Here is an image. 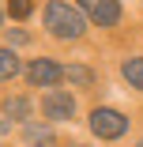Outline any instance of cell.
<instances>
[{
	"mask_svg": "<svg viewBox=\"0 0 143 147\" xmlns=\"http://www.w3.org/2000/svg\"><path fill=\"white\" fill-rule=\"evenodd\" d=\"M45 26H49V34H56V38H79L87 23H83L79 4H68V0H53V4L45 8Z\"/></svg>",
	"mask_w": 143,
	"mask_h": 147,
	"instance_id": "1",
	"label": "cell"
},
{
	"mask_svg": "<svg viewBox=\"0 0 143 147\" xmlns=\"http://www.w3.org/2000/svg\"><path fill=\"white\" fill-rule=\"evenodd\" d=\"M91 132L102 136V140H117V136L128 132V117L117 113V109H109V106H98L91 113Z\"/></svg>",
	"mask_w": 143,
	"mask_h": 147,
	"instance_id": "2",
	"label": "cell"
},
{
	"mask_svg": "<svg viewBox=\"0 0 143 147\" xmlns=\"http://www.w3.org/2000/svg\"><path fill=\"white\" fill-rule=\"evenodd\" d=\"M79 11L91 15L98 26H117V19H121V4L117 0H83Z\"/></svg>",
	"mask_w": 143,
	"mask_h": 147,
	"instance_id": "3",
	"label": "cell"
},
{
	"mask_svg": "<svg viewBox=\"0 0 143 147\" xmlns=\"http://www.w3.org/2000/svg\"><path fill=\"white\" fill-rule=\"evenodd\" d=\"M42 109H45V117H53V121H68V117L75 113V102L64 91H49L45 102H42Z\"/></svg>",
	"mask_w": 143,
	"mask_h": 147,
	"instance_id": "4",
	"label": "cell"
},
{
	"mask_svg": "<svg viewBox=\"0 0 143 147\" xmlns=\"http://www.w3.org/2000/svg\"><path fill=\"white\" fill-rule=\"evenodd\" d=\"M26 79H30L34 87H53L56 79H64V68H56L53 61H34L30 68H26Z\"/></svg>",
	"mask_w": 143,
	"mask_h": 147,
	"instance_id": "5",
	"label": "cell"
},
{
	"mask_svg": "<svg viewBox=\"0 0 143 147\" xmlns=\"http://www.w3.org/2000/svg\"><path fill=\"white\" fill-rule=\"evenodd\" d=\"M23 140L30 143V147H53V143H56V136H53L49 128H38V125H26V128H23Z\"/></svg>",
	"mask_w": 143,
	"mask_h": 147,
	"instance_id": "6",
	"label": "cell"
},
{
	"mask_svg": "<svg viewBox=\"0 0 143 147\" xmlns=\"http://www.w3.org/2000/svg\"><path fill=\"white\" fill-rule=\"evenodd\" d=\"M4 113H8V121H26V117H30V102L23 94H15V98L4 102Z\"/></svg>",
	"mask_w": 143,
	"mask_h": 147,
	"instance_id": "7",
	"label": "cell"
},
{
	"mask_svg": "<svg viewBox=\"0 0 143 147\" xmlns=\"http://www.w3.org/2000/svg\"><path fill=\"white\" fill-rule=\"evenodd\" d=\"M124 79L132 83V87H139V91H143V57H132V61H124Z\"/></svg>",
	"mask_w": 143,
	"mask_h": 147,
	"instance_id": "8",
	"label": "cell"
},
{
	"mask_svg": "<svg viewBox=\"0 0 143 147\" xmlns=\"http://www.w3.org/2000/svg\"><path fill=\"white\" fill-rule=\"evenodd\" d=\"M64 79L68 83H79V87H91L94 83V72L83 68V64H72V68H64Z\"/></svg>",
	"mask_w": 143,
	"mask_h": 147,
	"instance_id": "9",
	"label": "cell"
},
{
	"mask_svg": "<svg viewBox=\"0 0 143 147\" xmlns=\"http://www.w3.org/2000/svg\"><path fill=\"white\" fill-rule=\"evenodd\" d=\"M15 72H19V57L11 49H0V79H11Z\"/></svg>",
	"mask_w": 143,
	"mask_h": 147,
	"instance_id": "10",
	"label": "cell"
},
{
	"mask_svg": "<svg viewBox=\"0 0 143 147\" xmlns=\"http://www.w3.org/2000/svg\"><path fill=\"white\" fill-rule=\"evenodd\" d=\"M8 11H11L15 19H26V15H30V11H34V4H26V0H15V4H11Z\"/></svg>",
	"mask_w": 143,
	"mask_h": 147,
	"instance_id": "11",
	"label": "cell"
},
{
	"mask_svg": "<svg viewBox=\"0 0 143 147\" xmlns=\"http://www.w3.org/2000/svg\"><path fill=\"white\" fill-rule=\"evenodd\" d=\"M23 42H26L23 30H11V34H8V45H23Z\"/></svg>",
	"mask_w": 143,
	"mask_h": 147,
	"instance_id": "12",
	"label": "cell"
},
{
	"mask_svg": "<svg viewBox=\"0 0 143 147\" xmlns=\"http://www.w3.org/2000/svg\"><path fill=\"white\" fill-rule=\"evenodd\" d=\"M8 128H11V121H8V117H0V136H4Z\"/></svg>",
	"mask_w": 143,
	"mask_h": 147,
	"instance_id": "13",
	"label": "cell"
},
{
	"mask_svg": "<svg viewBox=\"0 0 143 147\" xmlns=\"http://www.w3.org/2000/svg\"><path fill=\"white\" fill-rule=\"evenodd\" d=\"M0 19H4V11H0Z\"/></svg>",
	"mask_w": 143,
	"mask_h": 147,
	"instance_id": "14",
	"label": "cell"
},
{
	"mask_svg": "<svg viewBox=\"0 0 143 147\" xmlns=\"http://www.w3.org/2000/svg\"><path fill=\"white\" fill-rule=\"evenodd\" d=\"M139 147H143V140H139Z\"/></svg>",
	"mask_w": 143,
	"mask_h": 147,
	"instance_id": "15",
	"label": "cell"
}]
</instances>
